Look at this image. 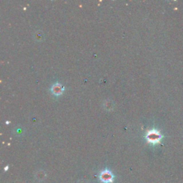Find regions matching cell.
<instances>
[{"instance_id":"1","label":"cell","mask_w":183,"mask_h":183,"mask_svg":"<svg viewBox=\"0 0 183 183\" xmlns=\"http://www.w3.org/2000/svg\"><path fill=\"white\" fill-rule=\"evenodd\" d=\"M161 138H162V135H160V133L158 131L155 130V129L148 131L146 135V139H147L148 142L152 144L159 142Z\"/></svg>"},{"instance_id":"2","label":"cell","mask_w":183,"mask_h":183,"mask_svg":"<svg viewBox=\"0 0 183 183\" xmlns=\"http://www.w3.org/2000/svg\"><path fill=\"white\" fill-rule=\"evenodd\" d=\"M99 178L103 182L109 183L112 182L113 181L114 177L110 171L108 170H105L102 171L101 172L100 175H99Z\"/></svg>"},{"instance_id":"3","label":"cell","mask_w":183,"mask_h":183,"mask_svg":"<svg viewBox=\"0 0 183 183\" xmlns=\"http://www.w3.org/2000/svg\"><path fill=\"white\" fill-rule=\"evenodd\" d=\"M51 90L52 92L54 95L58 96V95H60L62 94L63 90H64V87H63L62 85L60 84V83H56V84H54V85L52 87Z\"/></svg>"},{"instance_id":"4","label":"cell","mask_w":183,"mask_h":183,"mask_svg":"<svg viewBox=\"0 0 183 183\" xmlns=\"http://www.w3.org/2000/svg\"><path fill=\"white\" fill-rule=\"evenodd\" d=\"M47 177V175H46L45 172L44 171H39L37 174H36V178L38 180H44L45 179V178Z\"/></svg>"},{"instance_id":"5","label":"cell","mask_w":183,"mask_h":183,"mask_svg":"<svg viewBox=\"0 0 183 183\" xmlns=\"http://www.w3.org/2000/svg\"><path fill=\"white\" fill-rule=\"evenodd\" d=\"M80 183H87V182H85V181H81V182H80Z\"/></svg>"}]
</instances>
